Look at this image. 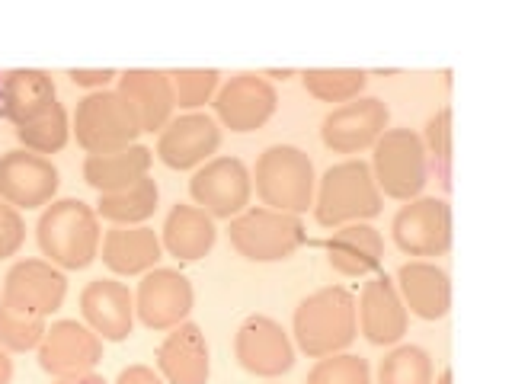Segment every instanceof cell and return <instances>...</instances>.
<instances>
[{"instance_id": "cell-1", "label": "cell", "mask_w": 512, "mask_h": 384, "mask_svg": "<svg viewBox=\"0 0 512 384\" xmlns=\"http://www.w3.org/2000/svg\"><path fill=\"white\" fill-rule=\"evenodd\" d=\"M359 333L356 298L346 288L330 285L304 298L295 311V340L298 349L311 359H327L346 349Z\"/></svg>"}, {"instance_id": "cell-2", "label": "cell", "mask_w": 512, "mask_h": 384, "mask_svg": "<svg viewBox=\"0 0 512 384\" xmlns=\"http://www.w3.org/2000/svg\"><path fill=\"white\" fill-rule=\"evenodd\" d=\"M100 215L80 199L52 202L36 224L42 253L61 269H87L100 253Z\"/></svg>"}, {"instance_id": "cell-3", "label": "cell", "mask_w": 512, "mask_h": 384, "mask_svg": "<svg viewBox=\"0 0 512 384\" xmlns=\"http://www.w3.org/2000/svg\"><path fill=\"white\" fill-rule=\"evenodd\" d=\"M317 221L324 228H340V224L381 215V192L375 186L372 167L365 160H343L324 173L320 192L314 202Z\"/></svg>"}, {"instance_id": "cell-4", "label": "cell", "mask_w": 512, "mask_h": 384, "mask_svg": "<svg viewBox=\"0 0 512 384\" xmlns=\"http://www.w3.org/2000/svg\"><path fill=\"white\" fill-rule=\"evenodd\" d=\"M256 192L272 212L301 215L314 205V164L295 144H272L256 160Z\"/></svg>"}, {"instance_id": "cell-5", "label": "cell", "mask_w": 512, "mask_h": 384, "mask_svg": "<svg viewBox=\"0 0 512 384\" xmlns=\"http://www.w3.org/2000/svg\"><path fill=\"white\" fill-rule=\"evenodd\" d=\"M74 135L87 154H112L132 148L141 125L119 90H96L77 103Z\"/></svg>"}, {"instance_id": "cell-6", "label": "cell", "mask_w": 512, "mask_h": 384, "mask_svg": "<svg viewBox=\"0 0 512 384\" xmlns=\"http://www.w3.org/2000/svg\"><path fill=\"white\" fill-rule=\"evenodd\" d=\"M372 176H375L378 192H384V196L400 199V202L416 199L429 180L423 138L410 132V128H388V132L375 141Z\"/></svg>"}, {"instance_id": "cell-7", "label": "cell", "mask_w": 512, "mask_h": 384, "mask_svg": "<svg viewBox=\"0 0 512 384\" xmlns=\"http://www.w3.org/2000/svg\"><path fill=\"white\" fill-rule=\"evenodd\" d=\"M304 224L298 215L272 212V208H247L231 218L228 240L231 247L253 263L288 260L304 244Z\"/></svg>"}, {"instance_id": "cell-8", "label": "cell", "mask_w": 512, "mask_h": 384, "mask_svg": "<svg viewBox=\"0 0 512 384\" xmlns=\"http://www.w3.org/2000/svg\"><path fill=\"white\" fill-rule=\"evenodd\" d=\"M192 199L212 218H234L250 205L253 180L250 170L237 157H215L189 180Z\"/></svg>"}, {"instance_id": "cell-9", "label": "cell", "mask_w": 512, "mask_h": 384, "mask_svg": "<svg viewBox=\"0 0 512 384\" xmlns=\"http://www.w3.org/2000/svg\"><path fill=\"white\" fill-rule=\"evenodd\" d=\"M103 359V340L90 327L77 320H58L45 330L39 343V365L42 372L55 378L87 375Z\"/></svg>"}, {"instance_id": "cell-10", "label": "cell", "mask_w": 512, "mask_h": 384, "mask_svg": "<svg viewBox=\"0 0 512 384\" xmlns=\"http://www.w3.org/2000/svg\"><path fill=\"white\" fill-rule=\"evenodd\" d=\"M388 119V106L375 100V96L349 100L324 119L320 138L333 154H359L365 148H375V141L388 132Z\"/></svg>"}, {"instance_id": "cell-11", "label": "cell", "mask_w": 512, "mask_h": 384, "mask_svg": "<svg viewBox=\"0 0 512 384\" xmlns=\"http://www.w3.org/2000/svg\"><path fill=\"white\" fill-rule=\"evenodd\" d=\"M391 231L397 247L410 256H442L452 247V208L442 199H410Z\"/></svg>"}, {"instance_id": "cell-12", "label": "cell", "mask_w": 512, "mask_h": 384, "mask_svg": "<svg viewBox=\"0 0 512 384\" xmlns=\"http://www.w3.org/2000/svg\"><path fill=\"white\" fill-rule=\"evenodd\" d=\"M234 352L240 368L260 378H279L295 365L292 340L272 317H247L237 330Z\"/></svg>"}, {"instance_id": "cell-13", "label": "cell", "mask_w": 512, "mask_h": 384, "mask_svg": "<svg viewBox=\"0 0 512 384\" xmlns=\"http://www.w3.org/2000/svg\"><path fill=\"white\" fill-rule=\"evenodd\" d=\"M64 295H68L64 272H58L45 260H23L7 272L4 298L0 301L23 314H36L48 320V314H55L64 304Z\"/></svg>"}, {"instance_id": "cell-14", "label": "cell", "mask_w": 512, "mask_h": 384, "mask_svg": "<svg viewBox=\"0 0 512 384\" xmlns=\"http://www.w3.org/2000/svg\"><path fill=\"white\" fill-rule=\"evenodd\" d=\"M58 167L32 151H7L0 157V199L13 208H42L58 192Z\"/></svg>"}, {"instance_id": "cell-15", "label": "cell", "mask_w": 512, "mask_h": 384, "mask_svg": "<svg viewBox=\"0 0 512 384\" xmlns=\"http://www.w3.org/2000/svg\"><path fill=\"white\" fill-rule=\"evenodd\" d=\"M135 311L141 317V324L151 330L180 327L192 311L189 279L176 269H151L138 285Z\"/></svg>"}, {"instance_id": "cell-16", "label": "cell", "mask_w": 512, "mask_h": 384, "mask_svg": "<svg viewBox=\"0 0 512 384\" xmlns=\"http://www.w3.org/2000/svg\"><path fill=\"white\" fill-rule=\"evenodd\" d=\"M276 106H279L276 87L260 74H237L215 96L218 119L231 132H256V128L269 122Z\"/></svg>"}, {"instance_id": "cell-17", "label": "cell", "mask_w": 512, "mask_h": 384, "mask_svg": "<svg viewBox=\"0 0 512 384\" xmlns=\"http://www.w3.org/2000/svg\"><path fill=\"white\" fill-rule=\"evenodd\" d=\"M218 144H221V132L215 119L202 116V112H189V116L170 119L160 128L157 157L164 160L170 170H192L205 164V160L218 151Z\"/></svg>"}, {"instance_id": "cell-18", "label": "cell", "mask_w": 512, "mask_h": 384, "mask_svg": "<svg viewBox=\"0 0 512 384\" xmlns=\"http://www.w3.org/2000/svg\"><path fill=\"white\" fill-rule=\"evenodd\" d=\"M80 314L100 340L122 343L135 327V298L122 282L96 279L80 292Z\"/></svg>"}, {"instance_id": "cell-19", "label": "cell", "mask_w": 512, "mask_h": 384, "mask_svg": "<svg viewBox=\"0 0 512 384\" xmlns=\"http://www.w3.org/2000/svg\"><path fill=\"white\" fill-rule=\"evenodd\" d=\"M58 103V93L52 77L36 68H16L0 84V112L16 128H26L32 122L45 119Z\"/></svg>"}, {"instance_id": "cell-20", "label": "cell", "mask_w": 512, "mask_h": 384, "mask_svg": "<svg viewBox=\"0 0 512 384\" xmlns=\"http://www.w3.org/2000/svg\"><path fill=\"white\" fill-rule=\"evenodd\" d=\"M359 314H362V333L372 346H391L397 340H404L407 308L397 295V285L384 272L372 282H365L359 298Z\"/></svg>"}, {"instance_id": "cell-21", "label": "cell", "mask_w": 512, "mask_h": 384, "mask_svg": "<svg viewBox=\"0 0 512 384\" xmlns=\"http://www.w3.org/2000/svg\"><path fill=\"white\" fill-rule=\"evenodd\" d=\"M397 285L404 295V308H410L416 317L423 320H442L452 308V282H448L445 269H439L436 263H404L397 272Z\"/></svg>"}, {"instance_id": "cell-22", "label": "cell", "mask_w": 512, "mask_h": 384, "mask_svg": "<svg viewBox=\"0 0 512 384\" xmlns=\"http://www.w3.org/2000/svg\"><path fill=\"white\" fill-rule=\"evenodd\" d=\"M119 93L132 106L141 132H157L173 116V87L164 71H125L119 77Z\"/></svg>"}, {"instance_id": "cell-23", "label": "cell", "mask_w": 512, "mask_h": 384, "mask_svg": "<svg viewBox=\"0 0 512 384\" xmlns=\"http://www.w3.org/2000/svg\"><path fill=\"white\" fill-rule=\"evenodd\" d=\"M157 368L167 384H205L208 381V346L196 324L173 327L157 349Z\"/></svg>"}, {"instance_id": "cell-24", "label": "cell", "mask_w": 512, "mask_h": 384, "mask_svg": "<svg viewBox=\"0 0 512 384\" xmlns=\"http://www.w3.org/2000/svg\"><path fill=\"white\" fill-rule=\"evenodd\" d=\"M327 260L340 276H368V272L381 269L384 256V237L381 231L368 228V224H346V228L333 231L327 240Z\"/></svg>"}, {"instance_id": "cell-25", "label": "cell", "mask_w": 512, "mask_h": 384, "mask_svg": "<svg viewBox=\"0 0 512 384\" xmlns=\"http://www.w3.org/2000/svg\"><path fill=\"white\" fill-rule=\"evenodd\" d=\"M160 260V240L151 228L135 224V228H122L116 224L103 237V263L119 272V276H138V272L154 269Z\"/></svg>"}, {"instance_id": "cell-26", "label": "cell", "mask_w": 512, "mask_h": 384, "mask_svg": "<svg viewBox=\"0 0 512 384\" xmlns=\"http://www.w3.org/2000/svg\"><path fill=\"white\" fill-rule=\"evenodd\" d=\"M215 221L196 205H176L164 224V247L183 263H196L215 247Z\"/></svg>"}, {"instance_id": "cell-27", "label": "cell", "mask_w": 512, "mask_h": 384, "mask_svg": "<svg viewBox=\"0 0 512 384\" xmlns=\"http://www.w3.org/2000/svg\"><path fill=\"white\" fill-rule=\"evenodd\" d=\"M151 148L144 144H132L125 151H112V154H87L84 160V180L96 192H119L138 183L141 176H148L151 170Z\"/></svg>"}, {"instance_id": "cell-28", "label": "cell", "mask_w": 512, "mask_h": 384, "mask_svg": "<svg viewBox=\"0 0 512 384\" xmlns=\"http://www.w3.org/2000/svg\"><path fill=\"white\" fill-rule=\"evenodd\" d=\"M160 202V189L151 176H141L138 183L119 192H103L100 202H96L93 212L103 215L112 224H122V228H135V224L148 221L157 212Z\"/></svg>"}, {"instance_id": "cell-29", "label": "cell", "mask_w": 512, "mask_h": 384, "mask_svg": "<svg viewBox=\"0 0 512 384\" xmlns=\"http://www.w3.org/2000/svg\"><path fill=\"white\" fill-rule=\"evenodd\" d=\"M365 80V71L356 68H317L304 71V90L324 103H349L359 100Z\"/></svg>"}, {"instance_id": "cell-30", "label": "cell", "mask_w": 512, "mask_h": 384, "mask_svg": "<svg viewBox=\"0 0 512 384\" xmlns=\"http://www.w3.org/2000/svg\"><path fill=\"white\" fill-rule=\"evenodd\" d=\"M432 381V359L420 346H400L391 356L381 359L378 384H429Z\"/></svg>"}, {"instance_id": "cell-31", "label": "cell", "mask_w": 512, "mask_h": 384, "mask_svg": "<svg viewBox=\"0 0 512 384\" xmlns=\"http://www.w3.org/2000/svg\"><path fill=\"white\" fill-rule=\"evenodd\" d=\"M48 324L45 317L36 314H23L10 308V304L0 301V346L7 352H29L42 343Z\"/></svg>"}, {"instance_id": "cell-32", "label": "cell", "mask_w": 512, "mask_h": 384, "mask_svg": "<svg viewBox=\"0 0 512 384\" xmlns=\"http://www.w3.org/2000/svg\"><path fill=\"white\" fill-rule=\"evenodd\" d=\"M68 112L64 106H55L45 119L32 122L26 128H16V138L26 144V151L32 154H55L68 144Z\"/></svg>"}, {"instance_id": "cell-33", "label": "cell", "mask_w": 512, "mask_h": 384, "mask_svg": "<svg viewBox=\"0 0 512 384\" xmlns=\"http://www.w3.org/2000/svg\"><path fill=\"white\" fill-rule=\"evenodd\" d=\"M308 384H372V368L359 356H327L308 372Z\"/></svg>"}, {"instance_id": "cell-34", "label": "cell", "mask_w": 512, "mask_h": 384, "mask_svg": "<svg viewBox=\"0 0 512 384\" xmlns=\"http://www.w3.org/2000/svg\"><path fill=\"white\" fill-rule=\"evenodd\" d=\"M218 71H173L170 87H173V103L183 109L205 106L208 96L218 87Z\"/></svg>"}, {"instance_id": "cell-35", "label": "cell", "mask_w": 512, "mask_h": 384, "mask_svg": "<svg viewBox=\"0 0 512 384\" xmlns=\"http://www.w3.org/2000/svg\"><path fill=\"white\" fill-rule=\"evenodd\" d=\"M426 144L432 157L439 160V176L448 186V160H452V109H439L436 116L426 122Z\"/></svg>"}, {"instance_id": "cell-36", "label": "cell", "mask_w": 512, "mask_h": 384, "mask_svg": "<svg viewBox=\"0 0 512 384\" xmlns=\"http://www.w3.org/2000/svg\"><path fill=\"white\" fill-rule=\"evenodd\" d=\"M26 240V224L13 205H0V260H7Z\"/></svg>"}, {"instance_id": "cell-37", "label": "cell", "mask_w": 512, "mask_h": 384, "mask_svg": "<svg viewBox=\"0 0 512 384\" xmlns=\"http://www.w3.org/2000/svg\"><path fill=\"white\" fill-rule=\"evenodd\" d=\"M68 77L74 80L77 87H106L112 77H116V71L112 68H100V71H80V68H74V71H68Z\"/></svg>"}, {"instance_id": "cell-38", "label": "cell", "mask_w": 512, "mask_h": 384, "mask_svg": "<svg viewBox=\"0 0 512 384\" xmlns=\"http://www.w3.org/2000/svg\"><path fill=\"white\" fill-rule=\"evenodd\" d=\"M116 384H164V378H160L148 365H128Z\"/></svg>"}, {"instance_id": "cell-39", "label": "cell", "mask_w": 512, "mask_h": 384, "mask_svg": "<svg viewBox=\"0 0 512 384\" xmlns=\"http://www.w3.org/2000/svg\"><path fill=\"white\" fill-rule=\"evenodd\" d=\"M55 384H106L96 372H87V375H71V378H58Z\"/></svg>"}, {"instance_id": "cell-40", "label": "cell", "mask_w": 512, "mask_h": 384, "mask_svg": "<svg viewBox=\"0 0 512 384\" xmlns=\"http://www.w3.org/2000/svg\"><path fill=\"white\" fill-rule=\"evenodd\" d=\"M10 378H13V362L7 356V349L0 346V384H10Z\"/></svg>"}, {"instance_id": "cell-41", "label": "cell", "mask_w": 512, "mask_h": 384, "mask_svg": "<svg viewBox=\"0 0 512 384\" xmlns=\"http://www.w3.org/2000/svg\"><path fill=\"white\" fill-rule=\"evenodd\" d=\"M439 384H452V372H448V368H445V372H442V378H439Z\"/></svg>"}]
</instances>
